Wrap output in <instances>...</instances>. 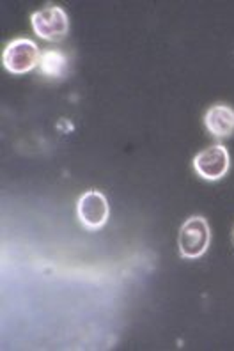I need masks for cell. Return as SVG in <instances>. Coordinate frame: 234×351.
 <instances>
[{
    "mask_svg": "<svg viewBox=\"0 0 234 351\" xmlns=\"http://www.w3.org/2000/svg\"><path fill=\"white\" fill-rule=\"evenodd\" d=\"M211 241V229L204 217H190L179 229V254L185 259H199L206 254Z\"/></svg>",
    "mask_w": 234,
    "mask_h": 351,
    "instance_id": "6da1fadb",
    "label": "cell"
},
{
    "mask_svg": "<svg viewBox=\"0 0 234 351\" xmlns=\"http://www.w3.org/2000/svg\"><path fill=\"white\" fill-rule=\"evenodd\" d=\"M39 57H41V51L38 45L32 39L20 38L5 47L2 53V62L9 73L25 75L39 66Z\"/></svg>",
    "mask_w": 234,
    "mask_h": 351,
    "instance_id": "7a4b0ae2",
    "label": "cell"
},
{
    "mask_svg": "<svg viewBox=\"0 0 234 351\" xmlns=\"http://www.w3.org/2000/svg\"><path fill=\"white\" fill-rule=\"evenodd\" d=\"M36 34L45 41H62L69 32V18L59 5H48L30 16Z\"/></svg>",
    "mask_w": 234,
    "mask_h": 351,
    "instance_id": "3957f363",
    "label": "cell"
},
{
    "mask_svg": "<svg viewBox=\"0 0 234 351\" xmlns=\"http://www.w3.org/2000/svg\"><path fill=\"white\" fill-rule=\"evenodd\" d=\"M77 215L82 226L89 231H98L110 217V206L105 193L100 190H87L77 202Z\"/></svg>",
    "mask_w": 234,
    "mask_h": 351,
    "instance_id": "277c9868",
    "label": "cell"
},
{
    "mask_svg": "<svg viewBox=\"0 0 234 351\" xmlns=\"http://www.w3.org/2000/svg\"><path fill=\"white\" fill-rule=\"evenodd\" d=\"M194 171L206 181L222 180L229 171V153L220 144L202 149L194 158Z\"/></svg>",
    "mask_w": 234,
    "mask_h": 351,
    "instance_id": "5b68a950",
    "label": "cell"
},
{
    "mask_svg": "<svg viewBox=\"0 0 234 351\" xmlns=\"http://www.w3.org/2000/svg\"><path fill=\"white\" fill-rule=\"evenodd\" d=\"M204 126L211 137L229 138L234 133V108L224 103H217L208 108L204 114Z\"/></svg>",
    "mask_w": 234,
    "mask_h": 351,
    "instance_id": "8992f818",
    "label": "cell"
},
{
    "mask_svg": "<svg viewBox=\"0 0 234 351\" xmlns=\"http://www.w3.org/2000/svg\"><path fill=\"white\" fill-rule=\"evenodd\" d=\"M68 56L60 50H45L39 57V71L48 78H62L68 75Z\"/></svg>",
    "mask_w": 234,
    "mask_h": 351,
    "instance_id": "52a82bcc",
    "label": "cell"
}]
</instances>
